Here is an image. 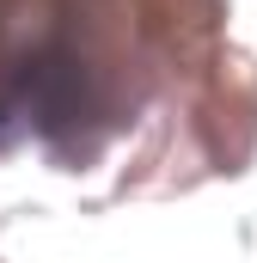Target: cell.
<instances>
[{"instance_id":"1","label":"cell","mask_w":257,"mask_h":263,"mask_svg":"<svg viewBox=\"0 0 257 263\" xmlns=\"http://www.w3.org/2000/svg\"><path fill=\"white\" fill-rule=\"evenodd\" d=\"M233 0H0V172L31 159L104 208L178 202L257 165V49Z\"/></svg>"},{"instance_id":"2","label":"cell","mask_w":257,"mask_h":263,"mask_svg":"<svg viewBox=\"0 0 257 263\" xmlns=\"http://www.w3.org/2000/svg\"><path fill=\"white\" fill-rule=\"evenodd\" d=\"M0 263H6V257H0Z\"/></svg>"}]
</instances>
